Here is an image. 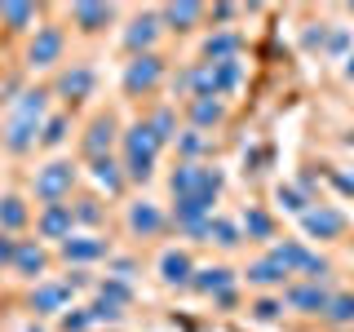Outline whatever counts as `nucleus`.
I'll return each mask as SVG.
<instances>
[{
    "instance_id": "nucleus-1",
    "label": "nucleus",
    "mask_w": 354,
    "mask_h": 332,
    "mask_svg": "<svg viewBox=\"0 0 354 332\" xmlns=\"http://www.w3.org/2000/svg\"><path fill=\"white\" fill-rule=\"evenodd\" d=\"M40 116H44V89H27L22 102H18V111H14V120H9V129H5V147L14 155H22L31 142H36Z\"/></svg>"
},
{
    "instance_id": "nucleus-2",
    "label": "nucleus",
    "mask_w": 354,
    "mask_h": 332,
    "mask_svg": "<svg viewBox=\"0 0 354 332\" xmlns=\"http://www.w3.org/2000/svg\"><path fill=\"white\" fill-rule=\"evenodd\" d=\"M155 155H160V138L151 133V124H133L124 133V173L133 182H147L155 173Z\"/></svg>"
},
{
    "instance_id": "nucleus-3",
    "label": "nucleus",
    "mask_w": 354,
    "mask_h": 332,
    "mask_svg": "<svg viewBox=\"0 0 354 332\" xmlns=\"http://www.w3.org/2000/svg\"><path fill=\"white\" fill-rule=\"evenodd\" d=\"M169 186H173L177 199H182V195H199V199H208V204H213L217 191H221V173L208 169V164L186 160V164H177V173L169 177Z\"/></svg>"
},
{
    "instance_id": "nucleus-4",
    "label": "nucleus",
    "mask_w": 354,
    "mask_h": 332,
    "mask_svg": "<svg viewBox=\"0 0 354 332\" xmlns=\"http://www.w3.org/2000/svg\"><path fill=\"white\" fill-rule=\"evenodd\" d=\"M270 257L279 261L288 275H315V284L328 275V261H324V257H315V252H310L306 243H297V239H288V243H274V248H270Z\"/></svg>"
},
{
    "instance_id": "nucleus-5",
    "label": "nucleus",
    "mask_w": 354,
    "mask_h": 332,
    "mask_svg": "<svg viewBox=\"0 0 354 332\" xmlns=\"http://www.w3.org/2000/svg\"><path fill=\"white\" fill-rule=\"evenodd\" d=\"M71 182H75V169L66 160H53L36 173V195L44 204H62V199L71 195Z\"/></svg>"
},
{
    "instance_id": "nucleus-6",
    "label": "nucleus",
    "mask_w": 354,
    "mask_h": 332,
    "mask_svg": "<svg viewBox=\"0 0 354 332\" xmlns=\"http://www.w3.org/2000/svg\"><path fill=\"white\" fill-rule=\"evenodd\" d=\"M160 75H164V62L155 58V53H142V58H133V62H129V71H124V89H129V93H147V89L160 84Z\"/></svg>"
},
{
    "instance_id": "nucleus-7",
    "label": "nucleus",
    "mask_w": 354,
    "mask_h": 332,
    "mask_svg": "<svg viewBox=\"0 0 354 332\" xmlns=\"http://www.w3.org/2000/svg\"><path fill=\"white\" fill-rule=\"evenodd\" d=\"M288 306L301 310V315H328L332 297L319 284H292V288H288Z\"/></svg>"
},
{
    "instance_id": "nucleus-8",
    "label": "nucleus",
    "mask_w": 354,
    "mask_h": 332,
    "mask_svg": "<svg viewBox=\"0 0 354 332\" xmlns=\"http://www.w3.org/2000/svg\"><path fill=\"white\" fill-rule=\"evenodd\" d=\"M58 53H62V31L58 27H40L36 40H31V49H27V62L31 66H53Z\"/></svg>"
},
{
    "instance_id": "nucleus-9",
    "label": "nucleus",
    "mask_w": 354,
    "mask_h": 332,
    "mask_svg": "<svg viewBox=\"0 0 354 332\" xmlns=\"http://www.w3.org/2000/svg\"><path fill=\"white\" fill-rule=\"evenodd\" d=\"M301 226H306V235H315V239H337L341 230H346V217H341L337 208H310L301 217Z\"/></svg>"
},
{
    "instance_id": "nucleus-10",
    "label": "nucleus",
    "mask_w": 354,
    "mask_h": 332,
    "mask_svg": "<svg viewBox=\"0 0 354 332\" xmlns=\"http://www.w3.org/2000/svg\"><path fill=\"white\" fill-rule=\"evenodd\" d=\"M71 226H75V213L66 204H49L40 213V235L44 239H62L66 243V239H71Z\"/></svg>"
},
{
    "instance_id": "nucleus-11",
    "label": "nucleus",
    "mask_w": 354,
    "mask_h": 332,
    "mask_svg": "<svg viewBox=\"0 0 354 332\" xmlns=\"http://www.w3.org/2000/svg\"><path fill=\"white\" fill-rule=\"evenodd\" d=\"M129 230L133 235H160L164 230V213L147 199H138V204H129Z\"/></svg>"
},
{
    "instance_id": "nucleus-12",
    "label": "nucleus",
    "mask_w": 354,
    "mask_h": 332,
    "mask_svg": "<svg viewBox=\"0 0 354 332\" xmlns=\"http://www.w3.org/2000/svg\"><path fill=\"white\" fill-rule=\"evenodd\" d=\"M66 302H71V284H40L31 293V310L36 315H58Z\"/></svg>"
},
{
    "instance_id": "nucleus-13",
    "label": "nucleus",
    "mask_w": 354,
    "mask_h": 332,
    "mask_svg": "<svg viewBox=\"0 0 354 332\" xmlns=\"http://www.w3.org/2000/svg\"><path fill=\"white\" fill-rule=\"evenodd\" d=\"M155 36H160V18H155V14H138L129 22V31H124V44L142 58V49H151Z\"/></svg>"
},
{
    "instance_id": "nucleus-14",
    "label": "nucleus",
    "mask_w": 354,
    "mask_h": 332,
    "mask_svg": "<svg viewBox=\"0 0 354 332\" xmlns=\"http://www.w3.org/2000/svg\"><path fill=\"white\" fill-rule=\"evenodd\" d=\"M204 297H226L230 293V284H235V275L226 270V266H204V270H195V279H191Z\"/></svg>"
},
{
    "instance_id": "nucleus-15",
    "label": "nucleus",
    "mask_w": 354,
    "mask_h": 332,
    "mask_svg": "<svg viewBox=\"0 0 354 332\" xmlns=\"http://www.w3.org/2000/svg\"><path fill=\"white\" fill-rule=\"evenodd\" d=\"M160 279H164V284H191V279H195L191 257H186L182 248H169V252L160 257Z\"/></svg>"
},
{
    "instance_id": "nucleus-16",
    "label": "nucleus",
    "mask_w": 354,
    "mask_h": 332,
    "mask_svg": "<svg viewBox=\"0 0 354 332\" xmlns=\"http://www.w3.org/2000/svg\"><path fill=\"white\" fill-rule=\"evenodd\" d=\"M111 138H115V120H111V116H97L93 124H88V133H84V151L93 155V160H102L106 147H111Z\"/></svg>"
},
{
    "instance_id": "nucleus-17",
    "label": "nucleus",
    "mask_w": 354,
    "mask_h": 332,
    "mask_svg": "<svg viewBox=\"0 0 354 332\" xmlns=\"http://www.w3.org/2000/svg\"><path fill=\"white\" fill-rule=\"evenodd\" d=\"M62 257L66 261H97V257H106V243L102 239H88V235H71L62 243Z\"/></svg>"
},
{
    "instance_id": "nucleus-18",
    "label": "nucleus",
    "mask_w": 354,
    "mask_h": 332,
    "mask_svg": "<svg viewBox=\"0 0 354 332\" xmlns=\"http://www.w3.org/2000/svg\"><path fill=\"white\" fill-rule=\"evenodd\" d=\"M235 53H239V36H235V31H217V36L204 40V58L208 62H230Z\"/></svg>"
},
{
    "instance_id": "nucleus-19",
    "label": "nucleus",
    "mask_w": 354,
    "mask_h": 332,
    "mask_svg": "<svg viewBox=\"0 0 354 332\" xmlns=\"http://www.w3.org/2000/svg\"><path fill=\"white\" fill-rule=\"evenodd\" d=\"M106 22H111V5H93V0L75 5V27L80 31H102Z\"/></svg>"
},
{
    "instance_id": "nucleus-20",
    "label": "nucleus",
    "mask_w": 354,
    "mask_h": 332,
    "mask_svg": "<svg viewBox=\"0 0 354 332\" xmlns=\"http://www.w3.org/2000/svg\"><path fill=\"white\" fill-rule=\"evenodd\" d=\"M88 89H93V71L88 66H71V71L58 75V93H66V98H88Z\"/></svg>"
},
{
    "instance_id": "nucleus-21",
    "label": "nucleus",
    "mask_w": 354,
    "mask_h": 332,
    "mask_svg": "<svg viewBox=\"0 0 354 332\" xmlns=\"http://www.w3.org/2000/svg\"><path fill=\"white\" fill-rule=\"evenodd\" d=\"M44 261H49V257H44V248H40V243H18V257H14V270L18 275H31V279H36V275L44 270Z\"/></svg>"
},
{
    "instance_id": "nucleus-22",
    "label": "nucleus",
    "mask_w": 354,
    "mask_h": 332,
    "mask_svg": "<svg viewBox=\"0 0 354 332\" xmlns=\"http://www.w3.org/2000/svg\"><path fill=\"white\" fill-rule=\"evenodd\" d=\"M288 279V270L274 257H261V261H252L248 266V284H261V288H270V284H283Z\"/></svg>"
},
{
    "instance_id": "nucleus-23",
    "label": "nucleus",
    "mask_w": 354,
    "mask_h": 332,
    "mask_svg": "<svg viewBox=\"0 0 354 332\" xmlns=\"http://www.w3.org/2000/svg\"><path fill=\"white\" fill-rule=\"evenodd\" d=\"M199 14H204V9H199V5H191V0H182V5H164V22H169L173 31H186V27H195V22H199Z\"/></svg>"
},
{
    "instance_id": "nucleus-24",
    "label": "nucleus",
    "mask_w": 354,
    "mask_h": 332,
    "mask_svg": "<svg viewBox=\"0 0 354 332\" xmlns=\"http://www.w3.org/2000/svg\"><path fill=\"white\" fill-rule=\"evenodd\" d=\"M93 182L97 186H106L111 195H120V186H124V177H120V169H115V160H111V155H102V160H93Z\"/></svg>"
},
{
    "instance_id": "nucleus-25",
    "label": "nucleus",
    "mask_w": 354,
    "mask_h": 332,
    "mask_svg": "<svg viewBox=\"0 0 354 332\" xmlns=\"http://www.w3.org/2000/svg\"><path fill=\"white\" fill-rule=\"evenodd\" d=\"M221 116H226V111H221V102L217 98H195L191 102V120L199 129H208V124H221Z\"/></svg>"
},
{
    "instance_id": "nucleus-26",
    "label": "nucleus",
    "mask_w": 354,
    "mask_h": 332,
    "mask_svg": "<svg viewBox=\"0 0 354 332\" xmlns=\"http://www.w3.org/2000/svg\"><path fill=\"white\" fill-rule=\"evenodd\" d=\"M0 18H5L14 31H22L31 18H36V5H27V0H9V5H0Z\"/></svg>"
},
{
    "instance_id": "nucleus-27",
    "label": "nucleus",
    "mask_w": 354,
    "mask_h": 332,
    "mask_svg": "<svg viewBox=\"0 0 354 332\" xmlns=\"http://www.w3.org/2000/svg\"><path fill=\"white\" fill-rule=\"evenodd\" d=\"M208 239L221 243V248H235V243H239V226L226 221V217H213V221H208Z\"/></svg>"
},
{
    "instance_id": "nucleus-28",
    "label": "nucleus",
    "mask_w": 354,
    "mask_h": 332,
    "mask_svg": "<svg viewBox=\"0 0 354 332\" xmlns=\"http://www.w3.org/2000/svg\"><path fill=\"white\" fill-rule=\"evenodd\" d=\"M22 221H27L22 199H18V195H5V199H0V226H5V230H18Z\"/></svg>"
},
{
    "instance_id": "nucleus-29",
    "label": "nucleus",
    "mask_w": 354,
    "mask_h": 332,
    "mask_svg": "<svg viewBox=\"0 0 354 332\" xmlns=\"http://www.w3.org/2000/svg\"><path fill=\"white\" fill-rule=\"evenodd\" d=\"M243 230H248L252 239H270L274 235V221L261 213V208H248V213H243Z\"/></svg>"
},
{
    "instance_id": "nucleus-30",
    "label": "nucleus",
    "mask_w": 354,
    "mask_h": 332,
    "mask_svg": "<svg viewBox=\"0 0 354 332\" xmlns=\"http://www.w3.org/2000/svg\"><path fill=\"white\" fill-rule=\"evenodd\" d=\"M147 124H151V133H155V138H160V147L177 138V120H173V111H155V116L147 120Z\"/></svg>"
},
{
    "instance_id": "nucleus-31",
    "label": "nucleus",
    "mask_w": 354,
    "mask_h": 332,
    "mask_svg": "<svg viewBox=\"0 0 354 332\" xmlns=\"http://www.w3.org/2000/svg\"><path fill=\"white\" fill-rule=\"evenodd\" d=\"M328 319L332 324H354V293H341V297H332V306H328Z\"/></svg>"
},
{
    "instance_id": "nucleus-32",
    "label": "nucleus",
    "mask_w": 354,
    "mask_h": 332,
    "mask_svg": "<svg viewBox=\"0 0 354 332\" xmlns=\"http://www.w3.org/2000/svg\"><path fill=\"white\" fill-rule=\"evenodd\" d=\"M97 297H102L106 306H115V310H120V306H129V297H133V293H129V284H124V279H106L102 288H97Z\"/></svg>"
},
{
    "instance_id": "nucleus-33",
    "label": "nucleus",
    "mask_w": 354,
    "mask_h": 332,
    "mask_svg": "<svg viewBox=\"0 0 354 332\" xmlns=\"http://www.w3.org/2000/svg\"><path fill=\"white\" fill-rule=\"evenodd\" d=\"M217 80H221V93L239 89V80H243V62H239V58H230V62H217Z\"/></svg>"
},
{
    "instance_id": "nucleus-34",
    "label": "nucleus",
    "mask_w": 354,
    "mask_h": 332,
    "mask_svg": "<svg viewBox=\"0 0 354 332\" xmlns=\"http://www.w3.org/2000/svg\"><path fill=\"white\" fill-rule=\"evenodd\" d=\"M66 129H71V124H66V116H53L49 124H44V133H40V142H44V147H58V142L66 138Z\"/></svg>"
},
{
    "instance_id": "nucleus-35",
    "label": "nucleus",
    "mask_w": 354,
    "mask_h": 332,
    "mask_svg": "<svg viewBox=\"0 0 354 332\" xmlns=\"http://www.w3.org/2000/svg\"><path fill=\"white\" fill-rule=\"evenodd\" d=\"M279 204L288 208V213H301V217L310 213V208H306V195L297 191V186H279Z\"/></svg>"
},
{
    "instance_id": "nucleus-36",
    "label": "nucleus",
    "mask_w": 354,
    "mask_h": 332,
    "mask_svg": "<svg viewBox=\"0 0 354 332\" xmlns=\"http://www.w3.org/2000/svg\"><path fill=\"white\" fill-rule=\"evenodd\" d=\"M93 328V315L88 310H71V315H62V332H88Z\"/></svg>"
},
{
    "instance_id": "nucleus-37",
    "label": "nucleus",
    "mask_w": 354,
    "mask_h": 332,
    "mask_svg": "<svg viewBox=\"0 0 354 332\" xmlns=\"http://www.w3.org/2000/svg\"><path fill=\"white\" fill-rule=\"evenodd\" d=\"M177 151H182V155H199V151H204V133H182V138H177Z\"/></svg>"
},
{
    "instance_id": "nucleus-38",
    "label": "nucleus",
    "mask_w": 354,
    "mask_h": 332,
    "mask_svg": "<svg viewBox=\"0 0 354 332\" xmlns=\"http://www.w3.org/2000/svg\"><path fill=\"white\" fill-rule=\"evenodd\" d=\"M88 315H93V324H102V319H120V310H115V306H106L102 297H97V302L88 306Z\"/></svg>"
},
{
    "instance_id": "nucleus-39",
    "label": "nucleus",
    "mask_w": 354,
    "mask_h": 332,
    "mask_svg": "<svg viewBox=\"0 0 354 332\" xmlns=\"http://www.w3.org/2000/svg\"><path fill=\"white\" fill-rule=\"evenodd\" d=\"M279 302H270V297H266V302H257V306H252V315H257V319H274V315H279Z\"/></svg>"
},
{
    "instance_id": "nucleus-40",
    "label": "nucleus",
    "mask_w": 354,
    "mask_h": 332,
    "mask_svg": "<svg viewBox=\"0 0 354 332\" xmlns=\"http://www.w3.org/2000/svg\"><path fill=\"white\" fill-rule=\"evenodd\" d=\"M332 186L346 191V195H354V173H332Z\"/></svg>"
},
{
    "instance_id": "nucleus-41",
    "label": "nucleus",
    "mask_w": 354,
    "mask_h": 332,
    "mask_svg": "<svg viewBox=\"0 0 354 332\" xmlns=\"http://www.w3.org/2000/svg\"><path fill=\"white\" fill-rule=\"evenodd\" d=\"M75 217H80V221H97L102 213H97V204H93V199H84V204L75 208Z\"/></svg>"
},
{
    "instance_id": "nucleus-42",
    "label": "nucleus",
    "mask_w": 354,
    "mask_h": 332,
    "mask_svg": "<svg viewBox=\"0 0 354 332\" xmlns=\"http://www.w3.org/2000/svg\"><path fill=\"white\" fill-rule=\"evenodd\" d=\"M14 257H18V243L9 235H0V261H14Z\"/></svg>"
},
{
    "instance_id": "nucleus-43",
    "label": "nucleus",
    "mask_w": 354,
    "mask_h": 332,
    "mask_svg": "<svg viewBox=\"0 0 354 332\" xmlns=\"http://www.w3.org/2000/svg\"><path fill=\"white\" fill-rule=\"evenodd\" d=\"M230 14H235V5H217V9H213V18H217V22H226Z\"/></svg>"
},
{
    "instance_id": "nucleus-44",
    "label": "nucleus",
    "mask_w": 354,
    "mask_h": 332,
    "mask_svg": "<svg viewBox=\"0 0 354 332\" xmlns=\"http://www.w3.org/2000/svg\"><path fill=\"white\" fill-rule=\"evenodd\" d=\"M346 75H350V80H354V58H350V62H346Z\"/></svg>"
},
{
    "instance_id": "nucleus-45",
    "label": "nucleus",
    "mask_w": 354,
    "mask_h": 332,
    "mask_svg": "<svg viewBox=\"0 0 354 332\" xmlns=\"http://www.w3.org/2000/svg\"><path fill=\"white\" fill-rule=\"evenodd\" d=\"M27 332H40V328H27Z\"/></svg>"
}]
</instances>
